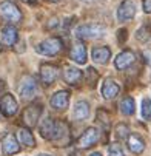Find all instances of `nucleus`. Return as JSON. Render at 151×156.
I'll use <instances>...</instances> for the list:
<instances>
[{
    "mask_svg": "<svg viewBox=\"0 0 151 156\" xmlns=\"http://www.w3.org/2000/svg\"><path fill=\"white\" fill-rule=\"evenodd\" d=\"M62 48H63V42L60 37H50L46 40L40 42L36 47V51L43 56H56L62 51Z\"/></svg>",
    "mask_w": 151,
    "mask_h": 156,
    "instance_id": "obj_1",
    "label": "nucleus"
},
{
    "mask_svg": "<svg viewBox=\"0 0 151 156\" xmlns=\"http://www.w3.org/2000/svg\"><path fill=\"white\" fill-rule=\"evenodd\" d=\"M42 111H43V105L39 104V102H34L31 105H28L23 111V115H22V121H23V124L31 128V127H36L37 125V121L42 115Z\"/></svg>",
    "mask_w": 151,
    "mask_h": 156,
    "instance_id": "obj_2",
    "label": "nucleus"
},
{
    "mask_svg": "<svg viewBox=\"0 0 151 156\" xmlns=\"http://www.w3.org/2000/svg\"><path fill=\"white\" fill-rule=\"evenodd\" d=\"M105 34V27L99 23H86L80 25L76 30V36L80 39H97Z\"/></svg>",
    "mask_w": 151,
    "mask_h": 156,
    "instance_id": "obj_3",
    "label": "nucleus"
},
{
    "mask_svg": "<svg viewBox=\"0 0 151 156\" xmlns=\"http://www.w3.org/2000/svg\"><path fill=\"white\" fill-rule=\"evenodd\" d=\"M0 16H2L5 20L11 22V23H19L22 20V12L17 8V5H14L9 0H5V2L0 3Z\"/></svg>",
    "mask_w": 151,
    "mask_h": 156,
    "instance_id": "obj_4",
    "label": "nucleus"
},
{
    "mask_svg": "<svg viewBox=\"0 0 151 156\" xmlns=\"http://www.w3.org/2000/svg\"><path fill=\"white\" fill-rule=\"evenodd\" d=\"M37 93V80L33 76H25L19 85V94L22 99H33Z\"/></svg>",
    "mask_w": 151,
    "mask_h": 156,
    "instance_id": "obj_5",
    "label": "nucleus"
},
{
    "mask_svg": "<svg viewBox=\"0 0 151 156\" xmlns=\"http://www.w3.org/2000/svg\"><path fill=\"white\" fill-rule=\"evenodd\" d=\"M57 130H59V121H56L53 118H46L45 121L40 124V127H39L40 136L48 139V141H56Z\"/></svg>",
    "mask_w": 151,
    "mask_h": 156,
    "instance_id": "obj_6",
    "label": "nucleus"
},
{
    "mask_svg": "<svg viewBox=\"0 0 151 156\" xmlns=\"http://www.w3.org/2000/svg\"><path fill=\"white\" fill-rule=\"evenodd\" d=\"M59 66L51 63H42L40 65V80L43 85H51L59 77Z\"/></svg>",
    "mask_w": 151,
    "mask_h": 156,
    "instance_id": "obj_7",
    "label": "nucleus"
},
{
    "mask_svg": "<svg viewBox=\"0 0 151 156\" xmlns=\"http://www.w3.org/2000/svg\"><path fill=\"white\" fill-rule=\"evenodd\" d=\"M17 108H19V104L12 94L6 93L0 98V111H2V115L11 118L17 113Z\"/></svg>",
    "mask_w": 151,
    "mask_h": 156,
    "instance_id": "obj_8",
    "label": "nucleus"
},
{
    "mask_svg": "<svg viewBox=\"0 0 151 156\" xmlns=\"http://www.w3.org/2000/svg\"><path fill=\"white\" fill-rule=\"evenodd\" d=\"M99 141V130L94 127H90L83 131V135L77 139V147L80 148H88L93 147L96 142Z\"/></svg>",
    "mask_w": 151,
    "mask_h": 156,
    "instance_id": "obj_9",
    "label": "nucleus"
},
{
    "mask_svg": "<svg viewBox=\"0 0 151 156\" xmlns=\"http://www.w3.org/2000/svg\"><path fill=\"white\" fill-rule=\"evenodd\" d=\"M136 14V6L131 0H123V2L119 5L117 9V19L120 22H126V20H131Z\"/></svg>",
    "mask_w": 151,
    "mask_h": 156,
    "instance_id": "obj_10",
    "label": "nucleus"
},
{
    "mask_svg": "<svg viewBox=\"0 0 151 156\" xmlns=\"http://www.w3.org/2000/svg\"><path fill=\"white\" fill-rule=\"evenodd\" d=\"M119 91H120L119 83L116 80L110 79V77L105 79V82L102 83V96H103V99H114L119 94Z\"/></svg>",
    "mask_w": 151,
    "mask_h": 156,
    "instance_id": "obj_11",
    "label": "nucleus"
},
{
    "mask_svg": "<svg viewBox=\"0 0 151 156\" xmlns=\"http://www.w3.org/2000/svg\"><path fill=\"white\" fill-rule=\"evenodd\" d=\"M134 60H136L134 53L129 51V50H125V51H122V53L114 59V65H116L117 70H125V68H128L129 65H133Z\"/></svg>",
    "mask_w": 151,
    "mask_h": 156,
    "instance_id": "obj_12",
    "label": "nucleus"
},
{
    "mask_svg": "<svg viewBox=\"0 0 151 156\" xmlns=\"http://www.w3.org/2000/svg\"><path fill=\"white\" fill-rule=\"evenodd\" d=\"M2 148H3L5 154H15L20 151V145L12 133H5V136L2 139Z\"/></svg>",
    "mask_w": 151,
    "mask_h": 156,
    "instance_id": "obj_13",
    "label": "nucleus"
},
{
    "mask_svg": "<svg viewBox=\"0 0 151 156\" xmlns=\"http://www.w3.org/2000/svg\"><path fill=\"white\" fill-rule=\"evenodd\" d=\"M70 57L79 63V65H83L86 62V48L82 42H74V45L71 47V51H70Z\"/></svg>",
    "mask_w": 151,
    "mask_h": 156,
    "instance_id": "obj_14",
    "label": "nucleus"
},
{
    "mask_svg": "<svg viewBox=\"0 0 151 156\" xmlns=\"http://www.w3.org/2000/svg\"><path fill=\"white\" fill-rule=\"evenodd\" d=\"M91 56H93V60L96 63L106 65L110 57H111V50L108 47H94L93 51H91Z\"/></svg>",
    "mask_w": 151,
    "mask_h": 156,
    "instance_id": "obj_15",
    "label": "nucleus"
},
{
    "mask_svg": "<svg viewBox=\"0 0 151 156\" xmlns=\"http://www.w3.org/2000/svg\"><path fill=\"white\" fill-rule=\"evenodd\" d=\"M70 104V93L67 90L57 91L53 98H51V107L56 110H65Z\"/></svg>",
    "mask_w": 151,
    "mask_h": 156,
    "instance_id": "obj_16",
    "label": "nucleus"
},
{
    "mask_svg": "<svg viewBox=\"0 0 151 156\" xmlns=\"http://www.w3.org/2000/svg\"><path fill=\"white\" fill-rule=\"evenodd\" d=\"M82 71L76 66H65V71H63V79L67 83L70 85H79L82 80Z\"/></svg>",
    "mask_w": 151,
    "mask_h": 156,
    "instance_id": "obj_17",
    "label": "nucleus"
},
{
    "mask_svg": "<svg viewBox=\"0 0 151 156\" xmlns=\"http://www.w3.org/2000/svg\"><path fill=\"white\" fill-rule=\"evenodd\" d=\"M126 145H128L129 151H133L134 154L142 153L143 148H145L143 139H142L139 135H136V133H129V136H128V139H126Z\"/></svg>",
    "mask_w": 151,
    "mask_h": 156,
    "instance_id": "obj_18",
    "label": "nucleus"
},
{
    "mask_svg": "<svg viewBox=\"0 0 151 156\" xmlns=\"http://www.w3.org/2000/svg\"><path fill=\"white\" fill-rule=\"evenodd\" d=\"M90 116V105L88 102L85 101H79L76 105H74V118L77 121H83Z\"/></svg>",
    "mask_w": 151,
    "mask_h": 156,
    "instance_id": "obj_19",
    "label": "nucleus"
},
{
    "mask_svg": "<svg viewBox=\"0 0 151 156\" xmlns=\"http://www.w3.org/2000/svg\"><path fill=\"white\" fill-rule=\"evenodd\" d=\"M17 30L14 28V27H11V25H8V27H5L3 28V31H2V39H3V43L5 45H8V47H12L14 43L17 42Z\"/></svg>",
    "mask_w": 151,
    "mask_h": 156,
    "instance_id": "obj_20",
    "label": "nucleus"
},
{
    "mask_svg": "<svg viewBox=\"0 0 151 156\" xmlns=\"http://www.w3.org/2000/svg\"><path fill=\"white\" fill-rule=\"evenodd\" d=\"M119 108H120V113L122 115H125V116H131L133 113H134V101H133V98H129V96H126V98H123L122 101H120V104H119Z\"/></svg>",
    "mask_w": 151,
    "mask_h": 156,
    "instance_id": "obj_21",
    "label": "nucleus"
},
{
    "mask_svg": "<svg viewBox=\"0 0 151 156\" xmlns=\"http://www.w3.org/2000/svg\"><path fill=\"white\" fill-rule=\"evenodd\" d=\"M19 139H20V142L23 144V145H28V147H36V139H34V136H33V133L28 130V128H20L19 130Z\"/></svg>",
    "mask_w": 151,
    "mask_h": 156,
    "instance_id": "obj_22",
    "label": "nucleus"
},
{
    "mask_svg": "<svg viewBox=\"0 0 151 156\" xmlns=\"http://www.w3.org/2000/svg\"><path fill=\"white\" fill-rule=\"evenodd\" d=\"M142 118L145 121H151V99L148 98L142 101Z\"/></svg>",
    "mask_w": 151,
    "mask_h": 156,
    "instance_id": "obj_23",
    "label": "nucleus"
},
{
    "mask_svg": "<svg viewBox=\"0 0 151 156\" xmlns=\"http://www.w3.org/2000/svg\"><path fill=\"white\" fill-rule=\"evenodd\" d=\"M97 79H99V73L93 68V66H88V70H86V82L90 83V87H96Z\"/></svg>",
    "mask_w": 151,
    "mask_h": 156,
    "instance_id": "obj_24",
    "label": "nucleus"
},
{
    "mask_svg": "<svg viewBox=\"0 0 151 156\" xmlns=\"http://www.w3.org/2000/svg\"><path fill=\"white\" fill-rule=\"evenodd\" d=\"M136 39H137L139 42H142V43L149 42V39H151V33H149V30H148L146 27H142V28L136 33Z\"/></svg>",
    "mask_w": 151,
    "mask_h": 156,
    "instance_id": "obj_25",
    "label": "nucleus"
},
{
    "mask_svg": "<svg viewBox=\"0 0 151 156\" xmlns=\"http://www.w3.org/2000/svg\"><path fill=\"white\" fill-rule=\"evenodd\" d=\"M116 136H117L119 139H128V136H129V128H128V125L119 124V125L116 127Z\"/></svg>",
    "mask_w": 151,
    "mask_h": 156,
    "instance_id": "obj_26",
    "label": "nucleus"
},
{
    "mask_svg": "<svg viewBox=\"0 0 151 156\" xmlns=\"http://www.w3.org/2000/svg\"><path fill=\"white\" fill-rule=\"evenodd\" d=\"M108 154L110 156H125L123 154V150L119 144H111L110 147H108Z\"/></svg>",
    "mask_w": 151,
    "mask_h": 156,
    "instance_id": "obj_27",
    "label": "nucleus"
},
{
    "mask_svg": "<svg viewBox=\"0 0 151 156\" xmlns=\"http://www.w3.org/2000/svg\"><path fill=\"white\" fill-rule=\"evenodd\" d=\"M108 121H110V113L105 111L103 108H100L97 111V122H102L103 125H108Z\"/></svg>",
    "mask_w": 151,
    "mask_h": 156,
    "instance_id": "obj_28",
    "label": "nucleus"
},
{
    "mask_svg": "<svg viewBox=\"0 0 151 156\" xmlns=\"http://www.w3.org/2000/svg\"><path fill=\"white\" fill-rule=\"evenodd\" d=\"M126 30H119L117 31V40H119V43H123L125 40H126Z\"/></svg>",
    "mask_w": 151,
    "mask_h": 156,
    "instance_id": "obj_29",
    "label": "nucleus"
},
{
    "mask_svg": "<svg viewBox=\"0 0 151 156\" xmlns=\"http://www.w3.org/2000/svg\"><path fill=\"white\" fill-rule=\"evenodd\" d=\"M143 11L151 14V0H143Z\"/></svg>",
    "mask_w": 151,
    "mask_h": 156,
    "instance_id": "obj_30",
    "label": "nucleus"
},
{
    "mask_svg": "<svg viewBox=\"0 0 151 156\" xmlns=\"http://www.w3.org/2000/svg\"><path fill=\"white\" fill-rule=\"evenodd\" d=\"M143 57H145L146 63L151 66V51H143Z\"/></svg>",
    "mask_w": 151,
    "mask_h": 156,
    "instance_id": "obj_31",
    "label": "nucleus"
},
{
    "mask_svg": "<svg viewBox=\"0 0 151 156\" xmlns=\"http://www.w3.org/2000/svg\"><path fill=\"white\" fill-rule=\"evenodd\" d=\"M6 90V83H5V80H0V96H2V93Z\"/></svg>",
    "mask_w": 151,
    "mask_h": 156,
    "instance_id": "obj_32",
    "label": "nucleus"
},
{
    "mask_svg": "<svg viewBox=\"0 0 151 156\" xmlns=\"http://www.w3.org/2000/svg\"><path fill=\"white\" fill-rule=\"evenodd\" d=\"M56 27H57V19L54 17V19L50 22V23H48V28H56Z\"/></svg>",
    "mask_w": 151,
    "mask_h": 156,
    "instance_id": "obj_33",
    "label": "nucleus"
},
{
    "mask_svg": "<svg viewBox=\"0 0 151 156\" xmlns=\"http://www.w3.org/2000/svg\"><path fill=\"white\" fill-rule=\"evenodd\" d=\"M90 156H102V153H100V151H96V153H93V154H90Z\"/></svg>",
    "mask_w": 151,
    "mask_h": 156,
    "instance_id": "obj_34",
    "label": "nucleus"
},
{
    "mask_svg": "<svg viewBox=\"0 0 151 156\" xmlns=\"http://www.w3.org/2000/svg\"><path fill=\"white\" fill-rule=\"evenodd\" d=\"M37 156H50V154H37Z\"/></svg>",
    "mask_w": 151,
    "mask_h": 156,
    "instance_id": "obj_35",
    "label": "nucleus"
},
{
    "mask_svg": "<svg viewBox=\"0 0 151 156\" xmlns=\"http://www.w3.org/2000/svg\"><path fill=\"white\" fill-rule=\"evenodd\" d=\"M50 2H59V0H50Z\"/></svg>",
    "mask_w": 151,
    "mask_h": 156,
    "instance_id": "obj_36",
    "label": "nucleus"
},
{
    "mask_svg": "<svg viewBox=\"0 0 151 156\" xmlns=\"http://www.w3.org/2000/svg\"><path fill=\"white\" fill-rule=\"evenodd\" d=\"M85 2H93V0H85Z\"/></svg>",
    "mask_w": 151,
    "mask_h": 156,
    "instance_id": "obj_37",
    "label": "nucleus"
},
{
    "mask_svg": "<svg viewBox=\"0 0 151 156\" xmlns=\"http://www.w3.org/2000/svg\"><path fill=\"white\" fill-rule=\"evenodd\" d=\"M25 2H33V0H25Z\"/></svg>",
    "mask_w": 151,
    "mask_h": 156,
    "instance_id": "obj_38",
    "label": "nucleus"
},
{
    "mask_svg": "<svg viewBox=\"0 0 151 156\" xmlns=\"http://www.w3.org/2000/svg\"><path fill=\"white\" fill-rule=\"evenodd\" d=\"M0 50H2V48H0Z\"/></svg>",
    "mask_w": 151,
    "mask_h": 156,
    "instance_id": "obj_39",
    "label": "nucleus"
}]
</instances>
